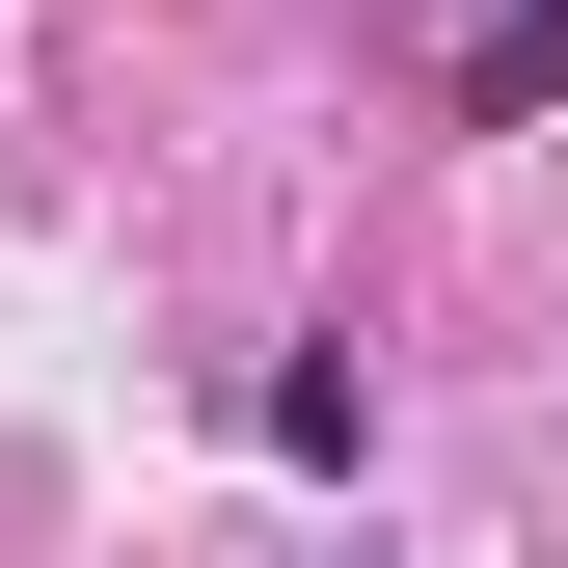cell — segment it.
<instances>
[{
	"mask_svg": "<svg viewBox=\"0 0 568 568\" xmlns=\"http://www.w3.org/2000/svg\"><path fill=\"white\" fill-rule=\"evenodd\" d=\"M434 82L460 109H568V0H434Z\"/></svg>",
	"mask_w": 568,
	"mask_h": 568,
	"instance_id": "1",
	"label": "cell"
}]
</instances>
